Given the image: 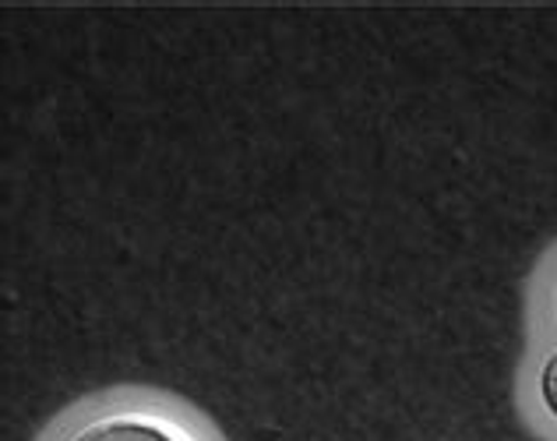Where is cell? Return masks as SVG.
Returning <instances> with one entry per match:
<instances>
[{
  "instance_id": "6da1fadb",
  "label": "cell",
  "mask_w": 557,
  "mask_h": 441,
  "mask_svg": "<svg viewBox=\"0 0 557 441\" xmlns=\"http://www.w3.org/2000/svg\"><path fill=\"white\" fill-rule=\"evenodd\" d=\"M71 441H198L184 424L149 414V409H124V414H107L71 438Z\"/></svg>"
},
{
  "instance_id": "7a4b0ae2",
  "label": "cell",
  "mask_w": 557,
  "mask_h": 441,
  "mask_svg": "<svg viewBox=\"0 0 557 441\" xmlns=\"http://www.w3.org/2000/svg\"><path fill=\"white\" fill-rule=\"evenodd\" d=\"M540 400H544L547 414L557 420V346L550 350L544 371H540Z\"/></svg>"
}]
</instances>
